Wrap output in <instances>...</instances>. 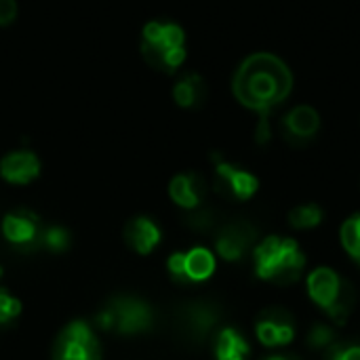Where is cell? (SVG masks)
I'll return each instance as SVG.
<instances>
[{
    "instance_id": "19",
    "label": "cell",
    "mask_w": 360,
    "mask_h": 360,
    "mask_svg": "<svg viewBox=\"0 0 360 360\" xmlns=\"http://www.w3.org/2000/svg\"><path fill=\"white\" fill-rule=\"evenodd\" d=\"M323 217H325L323 209H321L319 205L308 202V205H300V207L291 209V213H289V224H291V228H295V230H312V228L321 226Z\"/></svg>"
},
{
    "instance_id": "13",
    "label": "cell",
    "mask_w": 360,
    "mask_h": 360,
    "mask_svg": "<svg viewBox=\"0 0 360 360\" xmlns=\"http://www.w3.org/2000/svg\"><path fill=\"white\" fill-rule=\"evenodd\" d=\"M321 129V116L312 105H297L283 118V133L291 143L310 141Z\"/></svg>"
},
{
    "instance_id": "28",
    "label": "cell",
    "mask_w": 360,
    "mask_h": 360,
    "mask_svg": "<svg viewBox=\"0 0 360 360\" xmlns=\"http://www.w3.org/2000/svg\"><path fill=\"white\" fill-rule=\"evenodd\" d=\"M270 114H259V124H257V133L255 139L257 143H266L270 139Z\"/></svg>"
},
{
    "instance_id": "5",
    "label": "cell",
    "mask_w": 360,
    "mask_h": 360,
    "mask_svg": "<svg viewBox=\"0 0 360 360\" xmlns=\"http://www.w3.org/2000/svg\"><path fill=\"white\" fill-rule=\"evenodd\" d=\"M152 308L137 297H116L97 316L95 325L101 331H112L118 335H137L152 327Z\"/></svg>"
},
{
    "instance_id": "22",
    "label": "cell",
    "mask_w": 360,
    "mask_h": 360,
    "mask_svg": "<svg viewBox=\"0 0 360 360\" xmlns=\"http://www.w3.org/2000/svg\"><path fill=\"white\" fill-rule=\"evenodd\" d=\"M340 240H342V247L346 249V253L360 264V234L359 228H356V219L354 215L348 217L344 224H342V230H340Z\"/></svg>"
},
{
    "instance_id": "2",
    "label": "cell",
    "mask_w": 360,
    "mask_h": 360,
    "mask_svg": "<svg viewBox=\"0 0 360 360\" xmlns=\"http://www.w3.org/2000/svg\"><path fill=\"white\" fill-rule=\"evenodd\" d=\"M253 264H255V274L262 281L289 287L300 281L306 268V255L293 238L268 236L255 245Z\"/></svg>"
},
{
    "instance_id": "16",
    "label": "cell",
    "mask_w": 360,
    "mask_h": 360,
    "mask_svg": "<svg viewBox=\"0 0 360 360\" xmlns=\"http://www.w3.org/2000/svg\"><path fill=\"white\" fill-rule=\"evenodd\" d=\"M213 354H215V360H247L249 342L234 327H224L215 335Z\"/></svg>"
},
{
    "instance_id": "12",
    "label": "cell",
    "mask_w": 360,
    "mask_h": 360,
    "mask_svg": "<svg viewBox=\"0 0 360 360\" xmlns=\"http://www.w3.org/2000/svg\"><path fill=\"white\" fill-rule=\"evenodd\" d=\"M0 175L8 184L25 186L40 175V160L30 150H15L0 160Z\"/></svg>"
},
{
    "instance_id": "21",
    "label": "cell",
    "mask_w": 360,
    "mask_h": 360,
    "mask_svg": "<svg viewBox=\"0 0 360 360\" xmlns=\"http://www.w3.org/2000/svg\"><path fill=\"white\" fill-rule=\"evenodd\" d=\"M308 346L312 350H323L327 352L333 344H335V329L329 323H316L310 327L308 338H306Z\"/></svg>"
},
{
    "instance_id": "15",
    "label": "cell",
    "mask_w": 360,
    "mask_h": 360,
    "mask_svg": "<svg viewBox=\"0 0 360 360\" xmlns=\"http://www.w3.org/2000/svg\"><path fill=\"white\" fill-rule=\"evenodd\" d=\"M124 240L129 243V247L135 253L148 255V253H152L160 245L162 232H160V228L150 217H135L124 228Z\"/></svg>"
},
{
    "instance_id": "23",
    "label": "cell",
    "mask_w": 360,
    "mask_h": 360,
    "mask_svg": "<svg viewBox=\"0 0 360 360\" xmlns=\"http://www.w3.org/2000/svg\"><path fill=\"white\" fill-rule=\"evenodd\" d=\"M21 314V302L13 297L6 289H0V327L11 325Z\"/></svg>"
},
{
    "instance_id": "8",
    "label": "cell",
    "mask_w": 360,
    "mask_h": 360,
    "mask_svg": "<svg viewBox=\"0 0 360 360\" xmlns=\"http://www.w3.org/2000/svg\"><path fill=\"white\" fill-rule=\"evenodd\" d=\"M255 335L266 348L289 346L295 338V321L287 310L270 308L259 316L255 325Z\"/></svg>"
},
{
    "instance_id": "25",
    "label": "cell",
    "mask_w": 360,
    "mask_h": 360,
    "mask_svg": "<svg viewBox=\"0 0 360 360\" xmlns=\"http://www.w3.org/2000/svg\"><path fill=\"white\" fill-rule=\"evenodd\" d=\"M167 268H169V274L173 276V281L188 283V278H186V253L184 251L173 253L167 262Z\"/></svg>"
},
{
    "instance_id": "7",
    "label": "cell",
    "mask_w": 360,
    "mask_h": 360,
    "mask_svg": "<svg viewBox=\"0 0 360 360\" xmlns=\"http://www.w3.org/2000/svg\"><path fill=\"white\" fill-rule=\"evenodd\" d=\"M259 188V181L253 173L238 169L228 160H215V190L221 196L234 200H249Z\"/></svg>"
},
{
    "instance_id": "1",
    "label": "cell",
    "mask_w": 360,
    "mask_h": 360,
    "mask_svg": "<svg viewBox=\"0 0 360 360\" xmlns=\"http://www.w3.org/2000/svg\"><path fill=\"white\" fill-rule=\"evenodd\" d=\"M232 91L238 103L257 114H270L293 91L289 65L272 53H253L236 70Z\"/></svg>"
},
{
    "instance_id": "18",
    "label": "cell",
    "mask_w": 360,
    "mask_h": 360,
    "mask_svg": "<svg viewBox=\"0 0 360 360\" xmlns=\"http://www.w3.org/2000/svg\"><path fill=\"white\" fill-rule=\"evenodd\" d=\"M215 255L205 247H194L186 251V278L188 283H202L209 281L215 272Z\"/></svg>"
},
{
    "instance_id": "9",
    "label": "cell",
    "mask_w": 360,
    "mask_h": 360,
    "mask_svg": "<svg viewBox=\"0 0 360 360\" xmlns=\"http://www.w3.org/2000/svg\"><path fill=\"white\" fill-rule=\"evenodd\" d=\"M257 240V230L247 221L228 224L215 238V251L226 262H240Z\"/></svg>"
},
{
    "instance_id": "3",
    "label": "cell",
    "mask_w": 360,
    "mask_h": 360,
    "mask_svg": "<svg viewBox=\"0 0 360 360\" xmlns=\"http://www.w3.org/2000/svg\"><path fill=\"white\" fill-rule=\"evenodd\" d=\"M310 300L325 310L329 321L335 327L346 325L354 308V289L331 268H316L306 278Z\"/></svg>"
},
{
    "instance_id": "10",
    "label": "cell",
    "mask_w": 360,
    "mask_h": 360,
    "mask_svg": "<svg viewBox=\"0 0 360 360\" xmlns=\"http://www.w3.org/2000/svg\"><path fill=\"white\" fill-rule=\"evenodd\" d=\"M40 232H42V224L32 211H23V209L13 211V213H6L2 219V234L17 249L38 247Z\"/></svg>"
},
{
    "instance_id": "4",
    "label": "cell",
    "mask_w": 360,
    "mask_h": 360,
    "mask_svg": "<svg viewBox=\"0 0 360 360\" xmlns=\"http://www.w3.org/2000/svg\"><path fill=\"white\" fill-rule=\"evenodd\" d=\"M186 36L184 30L177 23L171 21H150L143 27V38H141V55L148 65L160 72H175L184 59H186V49H184Z\"/></svg>"
},
{
    "instance_id": "27",
    "label": "cell",
    "mask_w": 360,
    "mask_h": 360,
    "mask_svg": "<svg viewBox=\"0 0 360 360\" xmlns=\"http://www.w3.org/2000/svg\"><path fill=\"white\" fill-rule=\"evenodd\" d=\"M17 17V2L15 0H0V25L13 23Z\"/></svg>"
},
{
    "instance_id": "20",
    "label": "cell",
    "mask_w": 360,
    "mask_h": 360,
    "mask_svg": "<svg viewBox=\"0 0 360 360\" xmlns=\"http://www.w3.org/2000/svg\"><path fill=\"white\" fill-rule=\"evenodd\" d=\"M38 247L51 253H61L70 247V232L61 226H42Z\"/></svg>"
},
{
    "instance_id": "14",
    "label": "cell",
    "mask_w": 360,
    "mask_h": 360,
    "mask_svg": "<svg viewBox=\"0 0 360 360\" xmlns=\"http://www.w3.org/2000/svg\"><path fill=\"white\" fill-rule=\"evenodd\" d=\"M205 179L196 173H181L175 175L169 184V196L173 198V202L186 211H194L202 205L205 200Z\"/></svg>"
},
{
    "instance_id": "24",
    "label": "cell",
    "mask_w": 360,
    "mask_h": 360,
    "mask_svg": "<svg viewBox=\"0 0 360 360\" xmlns=\"http://www.w3.org/2000/svg\"><path fill=\"white\" fill-rule=\"evenodd\" d=\"M327 360H360V346H356V344L342 346L335 342L327 350Z\"/></svg>"
},
{
    "instance_id": "6",
    "label": "cell",
    "mask_w": 360,
    "mask_h": 360,
    "mask_svg": "<svg viewBox=\"0 0 360 360\" xmlns=\"http://www.w3.org/2000/svg\"><path fill=\"white\" fill-rule=\"evenodd\" d=\"M53 360H101L95 331L82 321L70 323L55 342Z\"/></svg>"
},
{
    "instance_id": "26",
    "label": "cell",
    "mask_w": 360,
    "mask_h": 360,
    "mask_svg": "<svg viewBox=\"0 0 360 360\" xmlns=\"http://www.w3.org/2000/svg\"><path fill=\"white\" fill-rule=\"evenodd\" d=\"M190 226L200 232H209L213 228V213L209 209H194L190 215Z\"/></svg>"
},
{
    "instance_id": "11",
    "label": "cell",
    "mask_w": 360,
    "mask_h": 360,
    "mask_svg": "<svg viewBox=\"0 0 360 360\" xmlns=\"http://www.w3.org/2000/svg\"><path fill=\"white\" fill-rule=\"evenodd\" d=\"M217 323H219V310L207 302H194L186 306L181 312V327L186 335L194 342H205L209 335H213Z\"/></svg>"
},
{
    "instance_id": "30",
    "label": "cell",
    "mask_w": 360,
    "mask_h": 360,
    "mask_svg": "<svg viewBox=\"0 0 360 360\" xmlns=\"http://www.w3.org/2000/svg\"><path fill=\"white\" fill-rule=\"evenodd\" d=\"M0 274H2V270H0Z\"/></svg>"
},
{
    "instance_id": "29",
    "label": "cell",
    "mask_w": 360,
    "mask_h": 360,
    "mask_svg": "<svg viewBox=\"0 0 360 360\" xmlns=\"http://www.w3.org/2000/svg\"><path fill=\"white\" fill-rule=\"evenodd\" d=\"M264 360H302L297 359V356H289V354H272V356H268V359Z\"/></svg>"
},
{
    "instance_id": "17",
    "label": "cell",
    "mask_w": 360,
    "mask_h": 360,
    "mask_svg": "<svg viewBox=\"0 0 360 360\" xmlns=\"http://www.w3.org/2000/svg\"><path fill=\"white\" fill-rule=\"evenodd\" d=\"M173 99L181 108H198L207 99V84L198 74H186L173 86Z\"/></svg>"
}]
</instances>
